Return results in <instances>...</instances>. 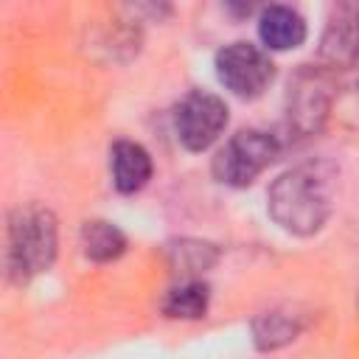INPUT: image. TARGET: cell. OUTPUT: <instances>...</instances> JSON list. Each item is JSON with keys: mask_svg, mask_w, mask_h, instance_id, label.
<instances>
[{"mask_svg": "<svg viewBox=\"0 0 359 359\" xmlns=\"http://www.w3.org/2000/svg\"><path fill=\"white\" fill-rule=\"evenodd\" d=\"M210 306V286L202 278H180V283H174L160 309L165 317L171 320H199L208 314Z\"/></svg>", "mask_w": 359, "mask_h": 359, "instance_id": "obj_11", "label": "cell"}, {"mask_svg": "<svg viewBox=\"0 0 359 359\" xmlns=\"http://www.w3.org/2000/svg\"><path fill=\"white\" fill-rule=\"evenodd\" d=\"M300 331H303V320L297 314H289L280 309L264 311L252 320V339L261 351H278V348L294 342Z\"/></svg>", "mask_w": 359, "mask_h": 359, "instance_id": "obj_12", "label": "cell"}, {"mask_svg": "<svg viewBox=\"0 0 359 359\" xmlns=\"http://www.w3.org/2000/svg\"><path fill=\"white\" fill-rule=\"evenodd\" d=\"M79 244H81V252L95 261V264H109V261H118L123 252H126V236L118 224L107 222V219H87L79 230Z\"/></svg>", "mask_w": 359, "mask_h": 359, "instance_id": "obj_10", "label": "cell"}, {"mask_svg": "<svg viewBox=\"0 0 359 359\" xmlns=\"http://www.w3.org/2000/svg\"><path fill=\"white\" fill-rule=\"evenodd\" d=\"M334 70L325 65H303L292 79L283 101L286 112V132L292 137H311L317 135L334 107Z\"/></svg>", "mask_w": 359, "mask_h": 359, "instance_id": "obj_3", "label": "cell"}, {"mask_svg": "<svg viewBox=\"0 0 359 359\" xmlns=\"http://www.w3.org/2000/svg\"><path fill=\"white\" fill-rule=\"evenodd\" d=\"M59 252V224L45 205H20L8 213L6 230V275L14 283H25L34 275L50 269Z\"/></svg>", "mask_w": 359, "mask_h": 359, "instance_id": "obj_2", "label": "cell"}, {"mask_svg": "<svg viewBox=\"0 0 359 359\" xmlns=\"http://www.w3.org/2000/svg\"><path fill=\"white\" fill-rule=\"evenodd\" d=\"M283 151L280 135H272L266 129H241L236 132L213 157V177L222 185L230 188H247L255 182L258 174H264Z\"/></svg>", "mask_w": 359, "mask_h": 359, "instance_id": "obj_4", "label": "cell"}, {"mask_svg": "<svg viewBox=\"0 0 359 359\" xmlns=\"http://www.w3.org/2000/svg\"><path fill=\"white\" fill-rule=\"evenodd\" d=\"M230 121V109L224 98L208 90H191L174 109V132L177 140L188 151L210 149Z\"/></svg>", "mask_w": 359, "mask_h": 359, "instance_id": "obj_6", "label": "cell"}, {"mask_svg": "<svg viewBox=\"0 0 359 359\" xmlns=\"http://www.w3.org/2000/svg\"><path fill=\"white\" fill-rule=\"evenodd\" d=\"M334 208L331 180L314 163L286 168L266 191L272 222L289 236H314L325 227Z\"/></svg>", "mask_w": 359, "mask_h": 359, "instance_id": "obj_1", "label": "cell"}, {"mask_svg": "<svg viewBox=\"0 0 359 359\" xmlns=\"http://www.w3.org/2000/svg\"><path fill=\"white\" fill-rule=\"evenodd\" d=\"M216 76L227 93L236 98L252 101L264 95V90L275 79V62L269 53L252 42H230L216 53Z\"/></svg>", "mask_w": 359, "mask_h": 359, "instance_id": "obj_5", "label": "cell"}, {"mask_svg": "<svg viewBox=\"0 0 359 359\" xmlns=\"http://www.w3.org/2000/svg\"><path fill=\"white\" fill-rule=\"evenodd\" d=\"M222 6L227 8L230 17H236V20H247V17L258 8V0H222Z\"/></svg>", "mask_w": 359, "mask_h": 359, "instance_id": "obj_14", "label": "cell"}, {"mask_svg": "<svg viewBox=\"0 0 359 359\" xmlns=\"http://www.w3.org/2000/svg\"><path fill=\"white\" fill-rule=\"evenodd\" d=\"M317 56L328 70H345L359 62V0H339L320 36Z\"/></svg>", "mask_w": 359, "mask_h": 359, "instance_id": "obj_7", "label": "cell"}, {"mask_svg": "<svg viewBox=\"0 0 359 359\" xmlns=\"http://www.w3.org/2000/svg\"><path fill=\"white\" fill-rule=\"evenodd\" d=\"M306 20L292 6H266L258 17V36L266 50H294L306 42Z\"/></svg>", "mask_w": 359, "mask_h": 359, "instance_id": "obj_9", "label": "cell"}, {"mask_svg": "<svg viewBox=\"0 0 359 359\" xmlns=\"http://www.w3.org/2000/svg\"><path fill=\"white\" fill-rule=\"evenodd\" d=\"M216 261H219V250L208 241L182 238L168 247V264L180 278H202V272H208Z\"/></svg>", "mask_w": 359, "mask_h": 359, "instance_id": "obj_13", "label": "cell"}, {"mask_svg": "<svg viewBox=\"0 0 359 359\" xmlns=\"http://www.w3.org/2000/svg\"><path fill=\"white\" fill-rule=\"evenodd\" d=\"M109 174L118 194H137L154 174L151 154L137 140H115L109 149Z\"/></svg>", "mask_w": 359, "mask_h": 359, "instance_id": "obj_8", "label": "cell"}]
</instances>
